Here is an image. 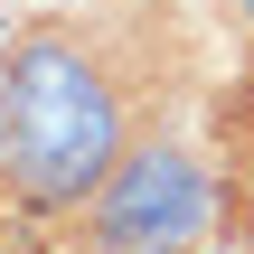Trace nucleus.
Listing matches in <instances>:
<instances>
[{
  "label": "nucleus",
  "instance_id": "3",
  "mask_svg": "<svg viewBox=\"0 0 254 254\" xmlns=\"http://www.w3.org/2000/svg\"><path fill=\"white\" fill-rule=\"evenodd\" d=\"M207 254H245V245H207Z\"/></svg>",
  "mask_w": 254,
  "mask_h": 254
},
{
  "label": "nucleus",
  "instance_id": "2",
  "mask_svg": "<svg viewBox=\"0 0 254 254\" xmlns=\"http://www.w3.org/2000/svg\"><path fill=\"white\" fill-rule=\"evenodd\" d=\"M207 170L179 141H132L123 170L85 198V236L94 254H198L207 236Z\"/></svg>",
  "mask_w": 254,
  "mask_h": 254
},
{
  "label": "nucleus",
  "instance_id": "1",
  "mask_svg": "<svg viewBox=\"0 0 254 254\" xmlns=\"http://www.w3.org/2000/svg\"><path fill=\"white\" fill-rule=\"evenodd\" d=\"M141 123V85L94 19H28L0 57V179L28 207H85Z\"/></svg>",
  "mask_w": 254,
  "mask_h": 254
}]
</instances>
